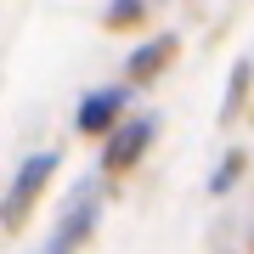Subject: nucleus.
<instances>
[{"label":"nucleus","mask_w":254,"mask_h":254,"mask_svg":"<svg viewBox=\"0 0 254 254\" xmlns=\"http://www.w3.org/2000/svg\"><path fill=\"white\" fill-rule=\"evenodd\" d=\"M91 215H96V209H91V203H85V209H79V215H68V226H63V232H57V243H51L46 254H68L73 243H85V232H91Z\"/></svg>","instance_id":"obj_5"},{"label":"nucleus","mask_w":254,"mask_h":254,"mask_svg":"<svg viewBox=\"0 0 254 254\" xmlns=\"http://www.w3.org/2000/svg\"><path fill=\"white\" fill-rule=\"evenodd\" d=\"M170 57H175V40H153V46H141L136 57H130V79H147V73H158L164 63H170Z\"/></svg>","instance_id":"obj_4"},{"label":"nucleus","mask_w":254,"mask_h":254,"mask_svg":"<svg viewBox=\"0 0 254 254\" xmlns=\"http://www.w3.org/2000/svg\"><path fill=\"white\" fill-rule=\"evenodd\" d=\"M119 108H125V91H102V96H91V102L79 108V130H91V136H96V130H108V119H113Z\"/></svg>","instance_id":"obj_3"},{"label":"nucleus","mask_w":254,"mask_h":254,"mask_svg":"<svg viewBox=\"0 0 254 254\" xmlns=\"http://www.w3.org/2000/svg\"><path fill=\"white\" fill-rule=\"evenodd\" d=\"M147 141H153V119H136V125L125 130V141L108 147V170H130V164L147 153Z\"/></svg>","instance_id":"obj_2"},{"label":"nucleus","mask_w":254,"mask_h":254,"mask_svg":"<svg viewBox=\"0 0 254 254\" xmlns=\"http://www.w3.org/2000/svg\"><path fill=\"white\" fill-rule=\"evenodd\" d=\"M57 170V153H40V158H28L23 164V175H17V187L6 192V203H0V220L6 226H23V209L40 198V187H46V175Z\"/></svg>","instance_id":"obj_1"}]
</instances>
